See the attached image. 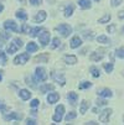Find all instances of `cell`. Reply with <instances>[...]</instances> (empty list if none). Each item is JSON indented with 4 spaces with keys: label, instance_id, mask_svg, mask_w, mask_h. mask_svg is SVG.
Here are the masks:
<instances>
[{
    "label": "cell",
    "instance_id": "cell-7",
    "mask_svg": "<svg viewBox=\"0 0 124 125\" xmlns=\"http://www.w3.org/2000/svg\"><path fill=\"white\" fill-rule=\"evenodd\" d=\"M39 39H40V42H41V45H42V46H46V45L50 42V32L44 30V31L40 33Z\"/></svg>",
    "mask_w": 124,
    "mask_h": 125
},
{
    "label": "cell",
    "instance_id": "cell-13",
    "mask_svg": "<svg viewBox=\"0 0 124 125\" xmlns=\"http://www.w3.org/2000/svg\"><path fill=\"white\" fill-rule=\"evenodd\" d=\"M46 12L45 11H39L37 14H36V16H35V21L36 22H42V21H45L46 20Z\"/></svg>",
    "mask_w": 124,
    "mask_h": 125
},
{
    "label": "cell",
    "instance_id": "cell-24",
    "mask_svg": "<svg viewBox=\"0 0 124 125\" xmlns=\"http://www.w3.org/2000/svg\"><path fill=\"white\" fill-rule=\"evenodd\" d=\"M102 58H103V56L99 55V53H92V55L90 56V60L91 61H96V62H99Z\"/></svg>",
    "mask_w": 124,
    "mask_h": 125
},
{
    "label": "cell",
    "instance_id": "cell-53",
    "mask_svg": "<svg viewBox=\"0 0 124 125\" xmlns=\"http://www.w3.org/2000/svg\"><path fill=\"white\" fill-rule=\"evenodd\" d=\"M1 46H3V43H0V48H1Z\"/></svg>",
    "mask_w": 124,
    "mask_h": 125
},
{
    "label": "cell",
    "instance_id": "cell-23",
    "mask_svg": "<svg viewBox=\"0 0 124 125\" xmlns=\"http://www.w3.org/2000/svg\"><path fill=\"white\" fill-rule=\"evenodd\" d=\"M17 48H19V46H17L15 42L14 43H10V46L8 47V53H10V55H11V53H15L17 51Z\"/></svg>",
    "mask_w": 124,
    "mask_h": 125
},
{
    "label": "cell",
    "instance_id": "cell-50",
    "mask_svg": "<svg viewBox=\"0 0 124 125\" xmlns=\"http://www.w3.org/2000/svg\"><path fill=\"white\" fill-rule=\"evenodd\" d=\"M48 1H51V3H55V0H48Z\"/></svg>",
    "mask_w": 124,
    "mask_h": 125
},
{
    "label": "cell",
    "instance_id": "cell-10",
    "mask_svg": "<svg viewBox=\"0 0 124 125\" xmlns=\"http://www.w3.org/2000/svg\"><path fill=\"white\" fill-rule=\"evenodd\" d=\"M97 94L99 97H102V98H111L112 97V92H111V89H108V88H104V89H102V91H98Z\"/></svg>",
    "mask_w": 124,
    "mask_h": 125
},
{
    "label": "cell",
    "instance_id": "cell-1",
    "mask_svg": "<svg viewBox=\"0 0 124 125\" xmlns=\"http://www.w3.org/2000/svg\"><path fill=\"white\" fill-rule=\"evenodd\" d=\"M35 79H36L37 82H45V81L47 79V73H46L45 68H42V67H37V68H36Z\"/></svg>",
    "mask_w": 124,
    "mask_h": 125
},
{
    "label": "cell",
    "instance_id": "cell-3",
    "mask_svg": "<svg viewBox=\"0 0 124 125\" xmlns=\"http://www.w3.org/2000/svg\"><path fill=\"white\" fill-rule=\"evenodd\" d=\"M63 113H65V106L63 105H58L56 108V114L52 116V119H54V121L56 123H60L62 120V116H63Z\"/></svg>",
    "mask_w": 124,
    "mask_h": 125
},
{
    "label": "cell",
    "instance_id": "cell-18",
    "mask_svg": "<svg viewBox=\"0 0 124 125\" xmlns=\"http://www.w3.org/2000/svg\"><path fill=\"white\" fill-rule=\"evenodd\" d=\"M19 95L24 99V100H27V99H30V97H31V93L29 92V91H26V89H21V91L19 92Z\"/></svg>",
    "mask_w": 124,
    "mask_h": 125
},
{
    "label": "cell",
    "instance_id": "cell-14",
    "mask_svg": "<svg viewBox=\"0 0 124 125\" xmlns=\"http://www.w3.org/2000/svg\"><path fill=\"white\" fill-rule=\"evenodd\" d=\"M16 17L20 19V20H23V21H26L27 20V14H26L25 10H17L16 11Z\"/></svg>",
    "mask_w": 124,
    "mask_h": 125
},
{
    "label": "cell",
    "instance_id": "cell-15",
    "mask_svg": "<svg viewBox=\"0 0 124 125\" xmlns=\"http://www.w3.org/2000/svg\"><path fill=\"white\" fill-rule=\"evenodd\" d=\"M63 61L66 62V63H68V64H75V63H77V57L76 56H65L63 57Z\"/></svg>",
    "mask_w": 124,
    "mask_h": 125
},
{
    "label": "cell",
    "instance_id": "cell-27",
    "mask_svg": "<svg viewBox=\"0 0 124 125\" xmlns=\"http://www.w3.org/2000/svg\"><path fill=\"white\" fill-rule=\"evenodd\" d=\"M52 89H54V85L52 84H44L40 88V91H41V93H46L47 91H52Z\"/></svg>",
    "mask_w": 124,
    "mask_h": 125
},
{
    "label": "cell",
    "instance_id": "cell-12",
    "mask_svg": "<svg viewBox=\"0 0 124 125\" xmlns=\"http://www.w3.org/2000/svg\"><path fill=\"white\" fill-rule=\"evenodd\" d=\"M67 98H68V100H69L71 104H72V105H76L77 99H78V95H77V93H75V92H69L68 95H67Z\"/></svg>",
    "mask_w": 124,
    "mask_h": 125
},
{
    "label": "cell",
    "instance_id": "cell-38",
    "mask_svg": "<svg viewBox=\"0 0 124 125\" xmlns=\"http://www.w3.org/2000/svg\"><path fill=\"white\" fill-rule=\"evenodd\" d=\"M0 58H1V62L3 64H6V56H5V53L0 51Z\"/></svg>",
    "mask_w": 124,
    "mask_h": 125
},
{
    "label": "cell",
    "instance_id": "cell-17",
    "mask_svg": "<svg viewBox=\"0 0 124 125\" xmlns=\"http://www.w3.org/2000/svg\"><path fill=\"white\" fill-rule=\"evenodd\" d=\"M34 61L36 62V63H39V62H42V63H47V61H48V55H41V56H37V57H35L34 58Z\"/></svg>",
    "mask_w": 124,
    "mask_h": 125
},
{
    "label": "cell",
    "instance_id": "cell-54",
    "mask_svg": "<svg viewBox=\"0 0 124 125\" xmlns=\"http://www.w3.org/2000/svg\"><path fill=\"white\" fill-rule=\"evenodd\" d=\"M94 1H99V0H94Z\"/></svg>",
    "mask_w": 124,
    "mask_h": 125
},
{
    "label": "cell",
    "instance_id": "cell-5",
    "mask_svg": "<svg viewBox=\"0 0 124 125\" xmlns=\"http://www.w3.org/2000/svg\"><path fill=\"white\" fill-rule=\"evenodd\" d=\"M111 114H112V109H105V110H103V112L99 114V120H101L102 123H104V124H107V123L109 121Z\"/></svg>",
    "mask_w": 124,
    "mask_h": 125
},
{
    "label": "cell",
    "instance_id": "cell-36",
    "mask_svg": "<svg viewBox=\"0 0 124 125\" xmlns=\"http://www.w3.org/2000/svg\"><path fill=\"white\" fill-rule=\"evenodd\" d=\"M83 36H84V39H87V40H92V39L94 37V35H93V32H84Z\"/></svg>",
    "mask_w": 124,
    "mask_h": 125
},
{
    "label": "cell",
    "instance_id": "cell-51",
    "mask_svg": "<svg viewBox=\"0 0 124 125\" xmlns=\"http://www.w3.org/2000/svg\"><path fill=\"white\" fill-rule=\"evenodd\" d=\"M3 79V77H1V74H0V81H1Z\"/></svg>",
    "mask_w": 124,
    "mask_h": 125
},
{
    "label": "cell",
    "instance_id": "cell-44",
    "mask_svg": "<svg viewBox=\"0 0 124 125\" xmlns=\"http://www.w3.org/2000/svg\"><path fill=\"white\" fill-rule=\"evenodd\" d=\"M30 30H31V29H29V26H27L26 24H24V26H23V31H24L25 33H29Z\"/></svg>",
    "mask_w": 124,
    "mask_h": 125
},
{
    "label": "cell",
    "instance_id": "cell-25",
    "mask_svg": "<svg viewBox=\"0 0 124 125\" xmlns=\"http://www.w3.org/2000/svg\"><path fill=\"white\" fill-rule=\"evenodd\" d=\"M97 41H98L99 43H109V42H111L109 39H108L107 36H104V35H101V36H98V37H97Z\"/></svg>",
    "mask_w": 124,
    "mask_h": 125
},
{
    "label": "cell",
    "instance_id": "cell-21",
    "mask_svg": "<svg viewBox=\"0 0 124 125\" xmlns=\"http://www.w3.org/2000/svg\"><path fill=\"white\" fill-rule=\"evenodd\" d=\"M78 3H79V6L82 9H90L91 8V1L90 0H78Z\"/></svg>",
    "mask_w": 124,
    "mask_h": 125
},
{
    "label": "cell",
    "instance_id": "cell-30",
    "mask_svg": "<svg viewBox=\"0 0 124 125\" xmlns=\"http://www.w3.org/2000/svg\"><path fill=\"white\" fill-rule=\"evenodd\" d=\"M103 67H104V69H105V72H107V73H111L113 71V63H104Z\"/></svg>",
    "mask_w": 124,
    "mask_h": 125
},
{
    "label": "cell",
    "instance_id": "cell-33",
    "mask_svg": "<svg viewBox=\"0 0 124 125\" xmlns=\"http://www.w3.org/2000/svg\"><path fill=\"white\" fill-rule=\"evenodd\" d=\"M91 73H92V76L93 77H99V71H98V68L97 67H91Z\"/></svg>",
    "mask_w": 124,
    "mask_h": 125
},
{
    "label": "cell",
    "instance_id": "cell-2",
    "mask_svg": "<svg viewBox=\"0 0 124 125\" xmlns=\"http://www.w3.org/2000/svg\"><path fill=\"white\" fill-rule=\"evenodd\" d=\"M56 30L62 35L63 37H67L68 35L72 32V27H71L69 25H67V24H61V25H58V26L56 27Z\"/></svg>",
    "mask_w": 124,
    "mask_h": 125
},
{
    "label": "cell",
    "instance_id": "cell-8",
    "mask_svg": "<svg viewBox=\"0 0 124 125\" xmlns=\"http://www.w3.org/2000/svg\"><path fill=\"white\" fill-rule=\"evenodd\" d=\"M51 77L55 79V82H57L58 84H61V85H65V83H66V79H65V77H63V74L62 73H57V72H52L51 73Z\"/></svg>",
    "mask_w": 124,
    "mask_h": 125
},
{
    "label": "cell",
    "instance_id": "cell-11",
    "mask_svg": "<svg viewBox=\"0 0 124 125\" xmlns=\"http://www.w3.org/2000/svg\"><path fill=\"white\" fill-rule=\"evenodd\" d=\"M58 99H60V94H58V93H50L48 97H47V102H48L50 104L57 103Z\"/></svg>",
    "mask_w": 124,
    "mask_h": 125
},
{
    "label": "cell",
    "instance_id": "cell-22",
    "mask_svg": "<svg viewBox=\"0 0 124 125\" xmlns=\"http://www.w3.org/2000/svg\"><path fill=\"white\" fill-rule=\"evenodd\" d=\"M88 108H90V103H88L87 100H83V102L81 103V109H79L81 114H84V113L87 112Z\"/></svg>",
    "mask_w": 124,
    "mask_h": 125
},
{
    "label": "cell",
    "instance_id": "cell-43",
    "mask_svg": "<svg viewBox=\"0 0 124 125\" xmlns=\"http://www.w3.org/2000/svg\"><path fill=\"white\" fill-rule=\"evenodd\" d=\"M14 42H15L17 46H19V47H23V41H21L20 39H15V40H14Z\"/></svg>",
    "mask_w": 124,
    "mask_h": 125
},
{
    "label": "cell",
    "instance_id": "cell-16",
    "mask_svg": "<svg viewBox=\"0 0 124 125\" xmlns=\"http://www.w3.org/2000/svg\"><path fill=\"white\" fill-rule=\"evenodd\" d=\"M81 43H82V40L78 36H76V37L72 39V41H71V47H72V48H77V47L81 46Z\"/></svg>",
    "mask_w": 124,
    "mask_h": 125
},
{
    "label": "cell",
    "instance_id": "cell-39",
    "mask_svg": "<svg viewBox=\"0 0 124 125\" xmlns=\"http://www.w3.org/2000/svg\"><path fill=\"white\" fill-rule=\"evenodd\" d=\"M107 104V100H104V99H98L97 100V105L98 106H103V105H105Z\"/></svg>",
    "mask_w": 124,
    "mask_h": 125
},
{
    "label": "cell",
    "instance_id": "cell-47",
    "mask_svg": "<svg viewBox=\"0 0 124 125\" xmlns=\"http://www.w3.org/2000/svg\"><path fill=\"white\" fill-rule=\"evenodd\" d=\"M118 17H119V19H124V10L118 12Z\"/></svg>",
    "mask_w": 124,
    "mask_h": 125
},
{
    "label": "cell",
    "instance_id": "cell-29",
    "mask_svg": "<svg viewBox=\"0 0 124 125\" xmlns=\"http://www.w3.org/2000/svg\"><path fill=\"white\" fill-rule=\"evenodd\" d=\"M76 116H77V114H76V112H71V113H68L67 115H66V121H69V120H73V119H76Z\"/></svg>",
    "mask_w": 124,
    "mask_h": 125
},
{
    "label": "cell",
    "instance_id": "cell-20",
    "mask_svg": "<svg viewBox=\"0 0 124 125\" xmlns=\"http://www.w3.org/2000/svg\"><path fill=\"white\" fill-rule=\"evenodd\" d=\"M26 48H27V52H36L37 50H39V47H37V45L35 43V42H30V43H27V46H26Z\"/></svg>",
    "mask_w": 124,
    "mask_h": 125
},
{
    "label": "cell",
    "instance_id": "cell-31",
    "mask_svg": "<svg viewBox=\"0 0 124 125\" xmlns=\"http://www.w3.org/2000/svg\"><path fill=\"white\" fill-rule=\"evenodd\" d=\"M111 17H112V16H111L109 14H105V15L102 17V19H99V22H101V24H105V22H108V21L111 20Z\"/></svg>",
    "mask_w": 124,
    "mask_h": 125
},
{
    "label": "cell",
    "instance_id": "cell-41",
    "mask_svg": "<svg viewBox=\"0 0 124 125\" xmlns=\"http://www.w3.org/2000/svg\"><path fill=\"white\" fill-rule=\"evenodd\" d=\"M30 105L32 106V108H36V106L39 105V100H37V99H32L31 103H30Z\"/></svg>",
    "mask_w": 124,
    "mask_h": 125
},
{
    "label": "cell",
    "instance_id": "cell-42",
    "mask_svg": "<svg viewBox=\"0 0 124 125\" xmlns=\"http://www.w3.org/2000/svg\"><path fill=\"white\" fill-rule=\"evenodd\" d=\"M114 30H115V25H111V26H108V27H107V31H108L109 33H113V32H114Z\"/></svg>",
    "mask_w": 124,
    "mask_h": 125
},
{
    "label": "cell",
    "instance_id": "cell-48",
    "mask_svg": "<svg viewBox=\"0 0 124 125\" xmlns=\"http://www.w3.org/2000/svg\"><path fill=\"white\" fill-rule=\"evenodd\" d=\"M0 109H1V110H4V112H5V110H8V108H6V106H5V105L1 103V102H0Z\"/></svg>",
    "mask_w": 124,
    "mask_h": 125
},
{
    "label": "cell",
    "instance_id": "cell-49",
    "mask_svg": "<svg viewBox=\"0 0 124 125\" xmlns=\"http://www.w3.org/2000/svg\"><path fill=\"white\" fill-rule=\"evenodd\" d=\"M3 10H4V6H3V5H1V4H0V12H1V11H3Z\"/></svg>",
    "mask_w": 124,
    "mask_h": 125
},
{
    "label": "cell",
    "instance_id": "cell-45",
    "mask_svg": "<svg viewBox=\"0 0 124 125\" xmlns=\"http://www.w3.org/2000/svg\"><path fill=\"white\" fill-rule=\"evenodd\" d=\"M41 1H42V0H30V3H31L32 5H40Z\"/></svg>",
    "mask_w": 124,
    "mask_h": 125
},
{
    "label": "cell",
    "instance_id": "cell-52",
    "mask_svg": "<svg viewBox=\"0 0 124 125\" xmlns=\"http://www.w3.org/2000/svg\"><path fill=\"white\" fill-rule=\"evenodd\" d=\"M20 1H21V3H25V0H20Z\"/></svg>",
    "mask_w": 124,
    "mask_h": 125
},
{
    "label": "cell",
    "instance_id": "cell-40",
    "mask_svg": "<svg viewBox=\"0 0 124 125\" xmlns=\"http://www.w3.org/2000/svg\"><path fill=\"white\" fill-rule=\"evenodd\" d=\"M0 36H1L4 40H8V39L10 37V35H9L8 32H4V31H1V32H0Z\"/></svg>",
    "mask_w": 124,
    "mask_h": 125
},
{
    "label": "cell",
    "instance_id": "cell-9",
    "mask_svg": "<svg viewBox=\"0 0 124 125\" xmlns=\"http://www.w3.org/2000/svg\"><path fill=\"white\" fill-rule=\"evenodd\" d=\"M5 120H21L23 119V114L20 113H10V114H5L4 115Z\"/></svg>",
    "mask_w": 124,
    "mask_h": 125
},
{
    "label": "cell",
    "instance_id": "cell-32",
    "mask_svg": "<svg viewBox=\"0 0 124 125\" xmlns=\"http://www.w3.org/2000/svg\"><path fill=\"white\" fill-rule=\"evenodd\" d=\"M115 55H117V57H119V58H124V47L118 48V50L115 51Z\"/></svg>",
    "mask_w": 124,
    "mask_h": 125
},
{
    "label": "cell",
    "instance_id": "cell-6",
    "mask_svg": "<svg viewBox=\"0 0 124 125\" xmlns=\"http://www.w3.org/2000/svg\"><path fill=\"white\" fill-rule=\"evenodd\" d=\"M4 27H5L6 30H9V31L19 32V27H17L16 22H15V21H12V20H8V21H5V24H4Z\"/></svg>",
    "mask_w": 124,
    "mask_h": 125
},
{
    "label": "cell",
    "instance_id": "cell-35",
    "mask_svg": "<svg viewBox=\"0 0 124 125\" xmlns=\"http://www.w3.org/2000/svg\"><path fill=\"white\" fill-rule=\"evenodd\" d=\"M92 85V83H90V82H83V83H81L79 84V89H86V88H90Z\"/></svg>",
    "mask_w": 124,
    "mask_h": 125
},
{
    "label": "cell",
    "instance_id": "cell-34",
    "mask_svg": "<svg viewBox=\"0 0 124 125\" xmlns=\"http://www.w3.org/2000/svg\"><path fill=\"white\" fill-rule=\"evenodd\" d=\"M60 43H61L60 39H58V37H55V39H54V41H52V46H51V48H56V47H58V46H60Z\"/></svg>",
    "mask_w": 124,
    "mask_h": 125
},
{
    "label": "cell",
    "instance_id": "cell-26",
    "mask_svg": "<svg viewBox=\"0 0 124 125\" xmlns=\"http://www.w3.org/2000/svg\"><path fill=\"white\" fill-rule=\"evenodd\" d=\"M26 84L30 85L31 88H37L36 83H35V81H34V78H32L31 76H30V77H26Z\"/></svg>",
    "mask_w": 124,
    "mask_h": 125
},
{
    "label": "cell",
    "instance_id": "cell-4",
    "mask_svg": "<svg viewBox=\"0 0 124 125\" xmlns=\"http://www.w3.org/2000/svg\"><path fill=\"white\" fill-rule=\"evenodd\" d=\"M29 58H30L29 53H20L17 57H15L14 63H15V64H25V63L29 61Z\"/></svg>",
    "mask_w": 124,
    "mask_h": 125
},
{
    "label": "cell",
    "instance_id": "cell-46",
    "mask_svg": "<svg viewBox=\"0 0 124 125\" xmlns=\"http://www.w3.org/2000/svg\"><path fill=\"white\" fill-rule=\"evenodd\" d=\"M26 124H27V125H35V124H36V121L32 120V119H27V120H26Z\"/></svg>",
    "mask_w": 124,
    "mask_h": 125
},
{
    "label": "cell",
    "instance_id": "cell-37",
    "mask_svg": "<svg viewBox=\"0 0 124 125\" xmlns=\"http://www.w3.org/2000/svg\"><path fill=\"white\" fill-rule=\"evenodd\" d=\"M122 1H123V0H111V4H112V6H113V8H115V6L120 5V4H122Z\"/></svg>",
    "mask_w": 124,
    "mask_h": 125
},
{
    "label": "cell",
    "instance_id": "cell-19",
    "mask_svg": "<svg viewBox=\"0 0 124 125\" xmlns=\"http://www.w3.org/2000/svg\"><path fill=\"white\" fill-rule=\"evenodd\" d=\"M73 10H75V6H73L72 4L67 5V6H66V9H65V16H66V17H69L71 15H72Z\"/></svg>",
    "mask_w": 124,
    "mask_h": 125
},
{
    "label": "cell",
    "instance_id": "cell-28",
    "mask_svg": "<svg viewBox=\"0 0 124 125\" xmlns=\"http://www.w3.org/2000/svg\"><path fill=\"white\" fill-rule=\"evenodd\" d=\"M41 31H42V29H41V27H35V29H31L29 33L31 35L32 37H36V36H37V33H39V32H41Z\"/></svg>",
    "mask_w": 124,
    "mask_h": 125
}]
</instances>
